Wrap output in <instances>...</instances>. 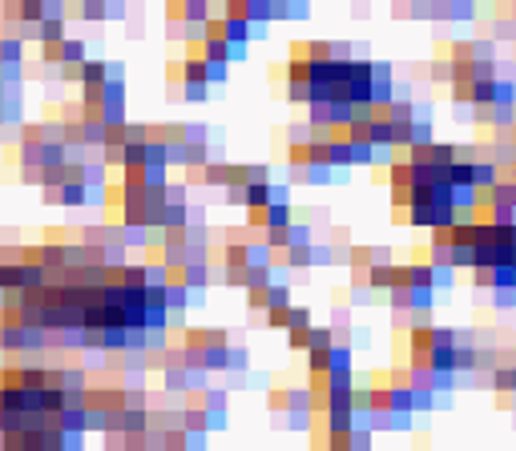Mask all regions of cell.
<instances>
[{
	"instance_id": "7a4b0ae2",
	"label": "cell",
	"mask_w": 516,
	"mask_h": 451,
	"mask_svg": "<svg viewBox=\"0 0 516 451\" xmlns=\"http://www.w3.org/2000/svg\"><path fill=\"white\" fill-rule=\"evenodd\" d=\"M266 319H271V326H283V331H287V322H290V306H266Z\"/></svg>"
},
{
	"instance_id": "8992f818",
	"label": "cell",
	"mask_w": 516,
	"mask_h": 451,
	"mask_svg": "<svg viewBox=\"0 0 516 451\" xmlns=\"http://www.w3.org/2000/svg\"><path fill=\"white\" fill-rule=\"evenodd\" d=\"M186 97H190V101H202V97H206V85H186Z\"/></svg>"
},
{
	"instance_id": "277c9868",
	"label": "cell",
	"mask_w": 516,
	"mask_h": 451,
	"mask_svg": "<svg viewBox=\"0 0 516 451\" xmlns=\"http://www.w3.org/2000/svg\"><path fill=\"white\" fill-rule=\"evenodd\" d=\"M287 326H311V310L306 306H290V322Z\"/></svg>"
},
{
	"instance_id": "3957f363",
	"label": "cell",
	"mask_w": 516,
	"mask_h": 451,
	"mask_svg": "<svg viewBox=\"0 0 516 451\" xmlns=\"http://www.w3.org/2000/svg\"><path fill=\"white\" fill-rule=\"evenodd\" d=\"M306 77H311V61H306V57L290 61V81H306Z\"/></svg>"
},
{
	"instance_id": "5b68a950",
	"label": "cell",
	"mask_w": 516,
	"mask_h": 451,
	"mask_svg": "<svg viewBox=\"0 0 516 451\" xmlns=\"http://www.w3.org/2000/svg\"><path fill=\"white\" fill-rule=\"evenodd\" d=\"M492 383L500 387V391H516V370H496V379Z\"/></svg>"
},
{
	"instance_id": "6da1fadb",
	"label": "cell",
	"mask_w": 516,
	"mask_h": 451,
	"mask_svg": "<svg viewBox=\"0 0 516 451\" xmlns=\"http://www.w3.org/2000/svg\"><path fill=\"white\" fill-rule=\"evenodd\" d=\"M250 262V246L246 242H230L226 246V266H246Z\"/></svg>"
}]
</instances>
